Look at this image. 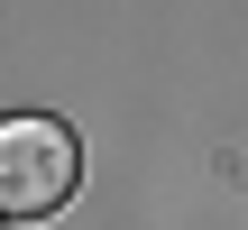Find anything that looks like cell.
<instances>
[{
  "instance_id": "1",
  "label": "cell",
  "mask_w": 248,
  "mask_h": 230,
  "mask_svg": "<svg viewBox=\"0 0 248 230\" xmlns=\"http://www.w3.org/2000/svg\"><path fill=\"white\" fill-rule=\"evenodd\" d=\"M83 184V148L64 120H0V221H46Z\"/></svg>"
},
{
  "instance_id": "2",
  "label": "cell",
  "mask_w": 248,
  "mask_h": 230,
  "mask_svg": "<svg viewBox=\"0 0 248 230\" xmlns=\"http://www.w3.org/2000/svg\"><path fill=\"white\" fill-rule=\"evenodd\" d=\"M0 230H9V221H0Z\"/></svg>"
}]
</instances>
